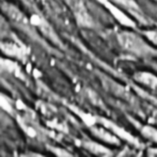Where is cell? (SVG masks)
<instances>
[{"mask_svg": "<svg viewBox=\"0 0 157 157\" xmlns=\"http://www.w3.org/2000/svg\"><path fill=\"white\" fill-rule=\"evenodd\" d=\"M147 36L151 39L152 41H154L155 43L157 44V32L156 31H153V32H150L147 34Z\"/></svg>", "mask_w": 157, "mask_h": 157, "instance_id": "cell-5", "label": "cell"}, {"mask_svg": "<svg viewBox=\"0 0 157 157\" xmlns=\"http://www.w3.org/2000/svg\"><path fill=\"white\" fill-rule=\"evenodd\" d=\"M120 41L126 50L136 54H146L150 51V48L144 43L143 40L132 33L125 32L121 34Z\"/></svg>", "mask_w": 157, "mask_h": 157, "instance_id": "cell-1", "label": "cell"}, {"mask_svg": "<svg viewBox=\"0 0 157 157\" xmlns=\"http://www.w3.org/2000/svg\"><path fill=\"white\" fill-rule=\"evenodd\" d=\"M156 1H157V0H156Z\"/></svg>", "mask_w": 157, "mask_h": 157, "instance_id": "cell-6", "label": "cell"}, {"mask_svg": "<svg viewBox=\"0 0 157 157\" xmlns=\"http://www.w3.org/2000/svg\"><path fill=\"white\" fill-rule=\"evenodd\" d=\"M6 14L9 16L10 19L17 25L21 26L24 29H30L29 28V23L27 19V17L16 7L11 6H6Z\"/></svg>", "mask_w": 157, "mask_h": 157, "instance_id": "cell-2", "label": "cell"}, {"mask_svg": "<svg viewBox=\"0 0 157 157\" xmlns=\"http://www.w3.org/2000/svg\"><path fill=\"white\" fill-rule=\"evenodd\" d=\"M114 1L117 2L119 5L122 6L123 7H126L129 10H132L135 13L139 12V7L137 6V5L135 4L133 0H114Z\"/></svg>", "mask_w": 157, "mask_h": 157, "instance_id": "cell-4", "label": "cell"}, {"mask_svg": "<svg viewBox=\"0 0 157 157\" xmlns=\"http://www.w3.org/2000/svg\"><path fill=\"white\" fill-rule=\"evenodd\" d=\"M139 80L141 82H143L144 84L147 85L148 86L154 88V89H157V78L149 75V74H143L140 75V78Z\"/></svg>", "mask_w": 157, "mask_h": 157, "instance_id": "cell-3", "label": "cell"}]
</instances>
